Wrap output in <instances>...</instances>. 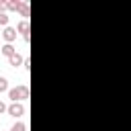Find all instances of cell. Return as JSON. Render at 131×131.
Returning <instances> with one entry per match:
<instances>
[{"label": "cell", "instance_id": "obj_1", "mask_svg": "<svg viewBox=\"0 0 131 131\" xmlns=\"http://www.w3.org/2000/svg\"><path fill=\"white\" fill-rule=\"evenodd\" d=\"M8 98H10L12 102L27 100V98H29V86H27V84H18V86L10 88V90H8Z\"/></svg>", "mask_w": 131, "mask_h": 131}, {"label": "cell", "instance_id": "obj_2", "mask_svg": "<svg viewBox=\"0 0 131 131\" xmlns=\"http://www.w3.org/2000/svg\"><path fill=\"white\" fill-rule=\"evenodd\" d=\"M25 113H27V108H25V104H23V102H12V104H8V115H10V117L20 119Z\"/></svg>", "mask_w": 131, "mask_h": 131}, {"label": "cell", "instance_id": "obj_3", "mask_svg": "<svg viewBox=\"0 0 131 131\" xmlns=\"http://www.w3.org/2000/svg\"><path fill=\"white\" fill-rule=\"evenodd\" d=\"M16 35H18V31H16L14 27H4V31H2V39H4L6 43H12V41L16 39Z\"/></svg>", "mask_w": 131, "mask_h": 131}, {"label": "cell", "instance_id": "obj_4", "mask_svg": "<svg viewBox=\"0 0 131 131\" xmlns=\"http://www.w3.org/2000/svg\"><path fill=\"white\" fill-rule=\"evenodd\" d=\"M16 31H18V33L23 35V39H25V41L29 43V39H31V37H29V20H27V18L18 23V29H16Z\"/></svg>", "mask_w": 131, "mask_h": 131}, {"label": "cell", "instance_id": "obj_5", "mask_svg": "<svg viewBox=\"0 0 131 131\" xmlns=\"http://www.w3.org/2000/svg\"><path fill=\"white\" fill-rule=\"evenodd\" d=\"M0 53H2L4 57H12V55L16 53V49H14V45H12V43H4V45H2V51H0Z\"/></svg>", "mask_w": 131, "mask_h": 131}, {"label": "cell", "instance_id": "obj_6", "mask_svg": "<svg viewBox=\"0 0 131 131\" xmlns=\"http://www.w3.org/2000/svg\"><path fill=\"white\" fill-rule=\"evenodd\" d=\"M23 6H25L23 0H12V2H8V10H12V12H20Z\"/></svg>", "mask_w": 131, "mask_h": 131}, {"label": "cell", "instance_id": "obj_7", "mask_svg": "<svg viewBox=\"0 0 131 131\" xmlns=\"http://www.w3.org/2000/svg\"><path fill=\"white\" fill-rule=\"evenodd\" d=\"M8 63H10V66H14V68H18V66H23V63H25V59H23L18 53H14L12 57H8Z\"/></svg>", "mask_w": 131, "mask_h": 131}, {"label": "cell", "instance_id": "obj_8", "mask_svg": "<svg viewBox=\"0 0 131 131\" xmlns=\"http://www.w3.org/2000/svg\"><path fill=\"white\" fill-rule=\"evenodd\" d=\"M6 90H10L8 88V80L4 76H0V92H6Z\"/></svg>", "mask_w": 131, "mask_h": 131}, {"label": "cell", "instance_id": "obj_9", "mask_svg": "<svg viewBox=\"0 0 131 131\" xmlns=\"http://www.w3.org/2000/svg\"><path fill=\"white\" fill-rule=\"evenodd\" d=\"M10 131H27V125H25V123H14V125L10 127Z\"/></svg>", "mask_w": 131, "mask_h": 131}, {"label": "cell", "instance_id": "obj_10", "mask_svg": "<svg viewBox=\"0 0 131 131\" xmlns=\"http://www.w3.org/2000/svg\"><path fill=\"white\" fill-rule=\"evenodd\" d=\"M0 25H2V27H8V14H6V12L0 14Z\"/></svg>", "mask_w": 131, "mask_h": 131}, {"label": "cell", "instance_id": "obj_11", "mask_svg": "<svg viewBox=\"0 0 131 131\" xmlns=\"http://www.w3.org/2000/svg\"><path fill=\"white\" fill-rule=\"evenodd\" d=\"M20 14H23V16H29V4H27V2H25V6H23Z\"/></svg>", "mask_w": 131, "mask_h": 131}, {"label": "cell", "instance_id": "obj_12", "mask_svg": "<svg viewBox=\"0 0 131 131\" xmlns=\"http://www.w3.org/2000/svg\"><path fill=\"white\" fill-rule=\"evenodd\" d=\"M4 10H8V2H0V14H2Z\"/></svg>", "mask_w": 131, "mask_h": 131}, {"label": "cell", "instance_id": "obj_13", "mask_svg": "<svg viewBox=\"0 0 131 131\" xmlns=\"http://www.w3.org/2000/svg\"><path fill=\"white\" fill-rule=\"evenodd\" d=\"M2 113H8V106H6V104L0 100V115H2Z\"/></svg>", "mask_w": 131, "mask_h": 131}, {"label": "cell", "instance_id": "obj_14", "mask_svg": "<svg viewBox=\"0 0 131 131\" xmlns=\"http://www.w3.org/2000/svg\"><path fill=\"white\" fill-rule=\"evenodd\" d=\"M29 66H31V61H29V59H25V63H23V68H25L27 72H29Z\"/></svg>", "mask_w": 131, "mask_h": 131}, {"label": "cell", "instance_id": "obj_15", "mask_svg": "<svg viewBox=\"0 0 131 131\" xmlns=\"http://www.w3.org/2000/svg\"><path fill=\"white\" fill-rule=\"evenodd\" d=\"M0 51H2V45H0Z\"/></svg>", "mask_w": 131, "mask_h": 131}]
</instances>
